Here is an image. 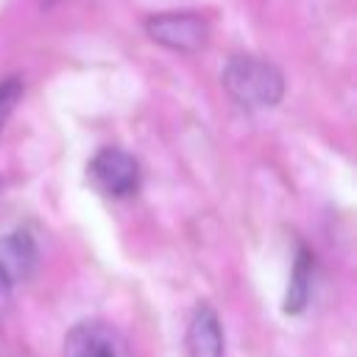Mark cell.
<instances>
[{
	"label": "cell",
	"instance_id": "2",
	"mask_svg": "<svg viewBox=\"0 0 357 357\" xmlns=\"http://www.w3.org/2000/svg\"><path fill=\"white\" fill-rule=\"evenodd\" d=\"M86 176L106 198H114V201H126L137 195L139 181H142L137 156L114 145L95 151V156L86 165Z\"/></svg>",
	"mask_w": 357,
	"mask_h": 357
},
{
	"label": "cell",
	"instance_id": "7",
	"mask_svg": "<svg viewBox=\"0 0 357 357\" xmlns=\"http://www.w3.org/2000/svg\"><path fill=\"white\" fill-rule=\"evenodd\" d=\"M312 276H315V254L301 243L296 248L293 268H290V282H287V293H284V312L287 315L304 312V307L310 301V293H312Z\"/></svg>",
	"mask_w": 357,
	"mask_h": 357
},
{
	"label": "cell",
	"instance_id": "10",
	"mask_svg": "<svg viewBox=\"0 0 357 357\" xmlns=\"http://www.w3.org/2000/svg\"><path fill=\"white\" fill-rule=\"evenodd\" d=\"M0 184H3V181H0Z\"/></svg>",
	"mask_w": 357,
	"mask_h": 357
},
{
	"label": "cell",
	"instance_id": "5",
	"mask_svg": "<svg viewBox=\"0 0 357 357\" xmlns=\"http://www.w3.org/2000/svg\"><path fill=\"white\" fill-rule=\"evenodd\" d=\"M64 357H123V340L106 321H78L64 335Z\"/></svg>",
	"mask_w": 357,
	"mask_h": 357
},
{
	"label": "cell",
	"instance_id": "1",
	"mask_svg": "<svg viewBox=\"0 0 357 357\" xmlns=\"http://www.w3.org/2000/svg\"><path fill=\"white\" fill-rule=\"evenodd\" d=\"M220 84L243 109H271L284 98V75L279 67L248 53H234L226 59Z\"/></svg>",
	"mask_w": 357,
	"mask_h": 357
},
{
	"label": "cell",
	"instance_id": "4",
	"mask_svg": "<svg viewBox=\"0 0 357 357\" xmlns=\"http://www.w3.org/2000/svg\"><path fill=\"white\" fill-rule=\"evenodd\" d=\"M39 265V245L28 229H11L0 234V304L33 276Z\"/></svg>",
	"mask_w": 357,
	"mask_h": 357
},
{
	"label": "cell",
	"instance_id": "8",
	"mask_svg": "<svg viewBox=\"0 0 357 357\" xmlns=\"http://www.w3.org/2000/svg\"><path fill=\"white\" fill-rule=\"evenodd\" d=\"M20 98H22V81L17 75L3 78L0 81V134H3V128H6V123H8Z\"/></svg>",
	"mask_w": 357,
	"mask_h": 357
},
{
	"label": "cell",
	"instance_id": "3",
	"mask_svg": "<svg viewBox=\"0 0 357 357\" xmlns=\"http://www.w3.org/2000/svg\"><path fill=\"white\" fill-rule=\"evenodd\" d=\"M145 33L176 53H195L209 42V22L195 11H159L145 17Z\"/></svg>",
	"mask_w": 357,
	"mask_h": 357
},
{
	"label": "cell",
	"instance_id": "6",
	"mask_svg": "<svg viewBox=\"0 0 357 357\" xmlns=\"http://www.w3.org/2000/svg\"><path fill=\"white\" fill-rule=\"evenodd\" d=\"M223 324L209 304H198L190 315L184 332V351L187 357H223Z\"/></svg>",
	"mask_w": 357,
	"mask_h": 357
},
{
	"label": "cell",
	"instance_id": "9",
	"mask_svg": "<svg viewBox=\"0 0 357 357\" xmlns=\"http://www.w3.org/2000/svg\"><path fill=\"white\" fill-rule=\"evenodd\" d=\"M56 3H61V0H42V6H56Z\"/></svg>",
	"mask_w": 357,
	"mask_h": 357
}]
</instances>
